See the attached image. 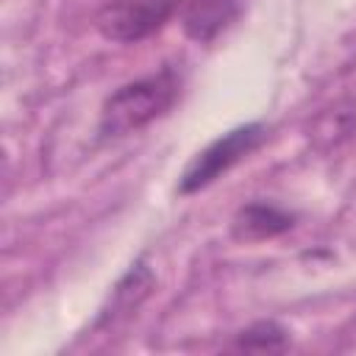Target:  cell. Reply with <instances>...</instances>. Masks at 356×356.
<instances>
[{
	"mask_svg": "<svg viewBox=\"0 0 356 356\" xmlns=\"http://www.w3.org/2000/svg\"><path fill=\"white\" fill-rule=\"evenodd\" d=\"M178 95H181V75L172 67H161L153 75L128 81L103 100L97 134L103 139H120L136 134L139 128L164 117L175 106Z\"/></svg>",
	"mask_w": 356,
	"mask_h": 356,
	"instance_id": "cell-1",
	"label": "cell"
},
{
	"mask_svg": "<svg viewBox=\"0 0 356 356\" xmlns=\"http://www.w3.org/2000/svg\"><path fill=\"white\" fill-rule=\"evenodd\" d=\"M267 139V125L261 122H245L225 134H220L214 142H209L203 150L192 156V161L184 167L178 178V195H195L206 186H211L217 178H222L231 167H236L242 159H248L253 150H259Z\"/></svg>",
	"mask_w": 356,
	"mask_h": 356,
	"instance_id": "cell-2",
	"label": "cell"
},
{
	"mask_svg": "<svg viewBox=\"0 0 356 356\" xmlns=\"http://www.w3.org/2000/svg\"><path fill=\"white\" fill-rule=\"evenodd\" d=\"M184 0H108L97 11V31L117 44H134L167 25Z\"/></svg>",
	"mask_w": 356,
	"mask_h": 356,
	"instance_id": "cell-3",
	"label": "cell"
},
{
	"mask_svg": "<svg viewBox=\"0 0 356 356\" xmlns=\"http://www.w3.org/2000/svg\"><path fill=\"white\" fill-rule=\"evenodd\" d=\"M153 286H156V275H153L150 264H147L145 259L134 261V264L125 270V275L111 286L108 300L103 303V309H100L95 325H114V323L131 317V314L147 300V295L153 292Z\"/></svg>",
	"mask_w": 356,
	"mask_h": 356,
	"instance_id": "cell-4",
	"label": "cell"
},
{
	"mask_svg": "<svg viewBox=\"0 0 356 356\" xmlns=\"http://www.w3.org/2000/svg\"><path fill=\"white\" fill-rule=\"evenodd\" d=\"M295 214L275 206V203H264V200H253L236 209V214L231 217V236L236 242H261V239H273L286 234L289 228H295Z\"/></svg>",
	"mask_w": 356,
	"mask_h": 356,
	"instance_id": "cell-5",
	"label": "cell"
},
{
	"mask_svg": "<svg viewBox=\"0 0 356 356\" xmlns=\"http://www.w3.org/2000/svg\"><path fill=\"white\" fill-rule=\"evenodd\" d=\"M184 31L195 42H211L239 11V0H184Z\"/></svg>",
	"mask_w": 356,
	"mask_h": 356,
	"instance_id": "cell-6",
	"label": "cell"
},
{
	"mask_svg": "<svg viewBox=\"0 0 356 356\" xmlns=\"http://www.w3.org/2000/svg\"><path fill=\"white\" fill-rule=\"evenodd\" d=\"M353 134H356V100L345 97V100H337L331 108H325L314 117L309 139L314 142V147L328 150V147H337L339 142H345Z\"/></svg>",
	"mask_w": 356,
	"mask_h": 356,
	"instance_id": "cell-7",
	"label": "cell"
},
{
	"mask_svg": "<svg viewBox=\"0 0 356 356\" xmlns=\"http://www.w3.org/2000/svg\"><path fill=\"white\" fill-rule=\"evenodd\" d=\"M234 348L253 350V353H278L289 348V331L275 320H259L236 334Z\"/></svg>",
	"mask_w": 356,
	"mask_h": 356,
	"instance_id": "cell-8",
	"label": "cell"
}]
</instances>
